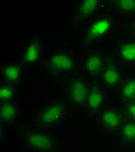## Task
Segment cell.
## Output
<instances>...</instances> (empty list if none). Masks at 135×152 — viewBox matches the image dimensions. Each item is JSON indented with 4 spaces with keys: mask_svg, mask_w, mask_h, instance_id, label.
<instances>
[{
    "mask_svg": "<svg viewBox=\"0 0 135 152\" xmlns=\"http://www.w3.org/2000/svg\"><path fill=\"white\" fill-rule=\"evenodd\" d=\"M119 26L118 18L110 12H105L93 18L81 32V45L86 51L95 45L109 38Z\"/></svg>",
    "mask_w": 135,
    "mask_h": 152,
    "instance_id": "cell-1",
    "label": "cell"
},
{
    "mask_svg": "<svg viewBox=\"0 0 135 152\" xmlns=\"http://www.w3.org/2000/svg\"><path fill=\"white\" fill-rule=\"evenodd\" d=\"M23 145L32 152H62L59 138L48 129L29 127L20 131Z\"/></svg>",
    "mask_w": 135,
    "mask_h": 152,
    "instance_id": "cell-2",
    "label": "cell"
},
{
    "mask_svg": "<svg viewBox=\"0 0 135 152\" xmlns=\"http://www.w3.org/2000/svg\"><path fill=\"white\" fill-rule=\"evenodd\" d=\"M43 67L51 77L66 79L77 71V63L73 50L62 48L49 54L43 60Z\"/></svg>",
    "mask_w": 135,
    "mask_h": 152,
    "instance_id": "cell-3",
    "label": "cell"
},
{
    "mask_svg": "<svg viewBox=\"0 0 135 152\" xmlns=\"http://www.w3.org/2000/svg\"><path fill=\"white\" fill-rule=\"evenodd\" d=\"M70 107L65 99L55 98L41 107L32 117L36 127L54 129L61 126L69 116Z\"/></svg>",
    "mask_w": 135,
    "mask_h": 152,
    "instance_id": "cell-4",
    "label": "cell"
},
{
    "mask_svg": "<svg viewBox=\"0 0 135 152\" xmlns=\"http://www.w3.org/2000/svg\"><path fill=\"white\" fill-rule=\"evenodd\" d=\"M91 83L79 70L65 79V100L70 109L77 110L84 107Z\"/></svg>",
    "mask_w": 135,
    "mask_h": 152,
    "instance_id": "cell-5",
    "label": "cell"
},
{
    "mask_svg": "<svg viewBox=\"0 0 135 152\" xmlns=\"http://www.w3.org/2000/svg\"><path fill=\"white\" fill-rule=\"evenodd\" d=\"M108 7V2L102 0L78 1L71 21L72 27L77 28L85 22H89L90 20L96 18L97 16L107 12L106 11Z\"/></svg>",
    "mask_w": 135,
    "mask_h": 152,
    "instance_id": "cell-6",
    "label": "cell"
},
{
    "mask_svg": "<svg viewBox=\"0 0 135 152\" xmlns=\"http://www.w3.org/2000/svg\"><path fill=\"white\" fill-rule=\"evenodd\" d=\"M107 62V55L98 50H88L82 59L79 71L91 83L100 80Z\"/></svg>",
    "mask_w": 135,
    "mask_h": 152,
    "instance_id": "cell-7",
    "label": "cell"
},
{
    "mask_svg": "<svg viewBox=\"0 0 135 152\" xmlns=\"http://www.w3.org/2000/svg\"><path fill=\"white\" fill-rule=\"evenodd\" d=\"M98 124L109 135L117 136L125 124L126 117L120 106H107L98 116Z\"/></svg>",
    "mask_w": 135,
    "mask_h": 152,
    "instance_id": "cell-8",
    "label": "cell"
},
{
    "mask_svg": "<svg viewBox=\"0 0 135 152\" xmlns=\"http://www.w3.org/2000/svg\"><path fill=\"white\" fill-rule=\"evenodd\" d=\"M124 77L123 68L117 63L112 55H107L106 65L98 82L108 91V93H112L119 90Z\"/></svg>",
    "mask_w": 135,
    "mask_h": 152,
    "instance_id": "cell-9",
    "label": "cell"
},
{
    "mask_svg": "<svg viewBox=\"0 0 135 152\" xmlns=\"http://www.w3.org/2000/svg\"><path fill=\"white\" fill-rule=\"evenodd\" d=\"M108 91L100 83H92L83 107L85 111L89 116L98 117L108 106Z\"/></svg>",
    "mask_w": 135,
    "mask_h": 152,
    "instance_id": "cell-10",
    "label": "cell"
},
{
    "mask_svg": "<svg viewBox=\"0 0 135 152\" xmlns=\"http://www.w3.org/2000/svg\"><path fill=\"white\" fill-rule=\"evenodd\" d=\"M113 58L122 68L135 67V37H127L119 40L113 50Z\"/></svg>",
    "mask_w": 135,
    "mask_h": 152,
    "instance_id": "cell-11",
    "label": "cell"
},
{
    "mask_svg": "<svg viewBox=\"0 0 135 152\" xmlns=\"http://www.w3.org/2000/svg\"><path fill=\"white\" fill-rule=\"evenodd\" d=\"M44 42L42 37L35 36L23 47L21 52V61L24 65L31 66L43 61Z\"/></svg>",
    "mask_w": 135,
    "mask_h": 152,
    "instance_id": "cell-12",
    "label": "cell"
},
{
    "mask_svg": "<svg viewBox=\"0 0 135 152\" xmlns=\"http://www.w3.org/2000/svg\"><path fill=\"white\" fill-rule=\"evenodd\" d=\"M25 71V65L22 62L11 61L1 66V78L3 82L19 86L22 82Z\"/></svg>",
    "mask_w": 135,
    "mask_h": 152,
    "instance_id": "cell-13",
    "label": "cell"
},
{
    "mask_svg": "<svg viewBox=\"0 0 135 152\" xmlns=\"http://www.w3.org/2000/svg\"><path fill=\"white\" fill-rule=\"evenodd\" d=\"M120 106L126 105L135 101V75L125 74L124 79L117 91Z\"/></svg>",
    "mask_w": 135,
    "mask_h": 152,
    "instance_id": "cell-14",
    "label": "cell"
},
{
    "mask_svg": "<svg viewBox=\"0 0 135 152\" xmlns=\"http://www.w3.org/2000/svg\"><path fill=\"white\" fill-rule=\"evenodd\" d=\"M119 143L126 149L135 148V122L126 119L119 134L117 135Z\"/></svg>",
    "mask_w": 135,
    "mask_h": 152,
    "instance_id": "cell-15",
    "label": "cell"
},
{
    "mask_svg": "<svg viewBox=\"0 0 135 152\" xmlns=\"http://www.w3.org/2000/svg\"><path fill=\"white\" fill-rule=\"evenodd\" d=\"M0 110L1 127L3 128L12 125L19 116V110L16 101L1 103Z\"/></svg>",
    "mask_w": 135,
    "mask_h": 152,
    "instance_id": "cell-16",
    "label": "cell"
},
{
    "mask_svg": "<svg viewBox=\"0 0 135 152\" xmlns=\"http://www.w3.org/2000/svg\"><path fill=\"white\" fill-rule=\"evenodd\" d=\"M109 7L116 13L128 18L135 17L134 1H108Z\"/></svg>",
    "mask_w": 135,
    "mask_h": 152,
    "instance_id": "cell-17",
    "label": "cell"
},
{
    "mask_svg": "<svg viewBox=\"0 0 135 152\" xmlns=\"http://www.w3.org/2000/svg\"><path fill=\"white\" fill-rule=\"evenodd\" d=\"M17 95V86L5 82H1L0 84V100L1 103L16 101Z\"/></svg>",
    "mask_w": 135,
    "mask_h": 152,
    "instance_id": "cell-18",
    "label": "cell"
},
{
    "mask_svg": "<svg viewBox=\"0 0 135 152\" xmlns=\"http://www.w3.org/2000/svg\"><path fill=\"white\" fill-rule=\"evenodd\" d=\"M120 107L123 110L124 114L126 117V119L133 120L135 122V101L128 104L120 106Z\"/></svg>",
    "mask_w": 135,
    "mask_h": 152,
    "instance_id": "cell-19",
    "label": "cell"
},
{
    "mask_svg": "<svg viewBox=\"0 0 135 152\" xmlns=\"http://www.w3.org/2000/svg\"><path fill=\"white\" fill-rule=\"evenodd\" d=\"M125 30L130 37H135V17L128 18L127 22L125 24Z\"/></svg>",
    "mask_w": 135,
    "mask_h": 152,
    "instance_id": "cell-20",
    "label": "cell"
},
{
    "mask_svg": "<svg viewBox=\"0 0 135 152\" xmlns=\"http://www.w3.org/2000/svg\"><path fill=\"white\" fill-rule=\"evenodd\" d=\"M129 152H135V148L134 149H133V150H130V151Z\"/></svg>",
    "mask_w": 135,
    "mask_h": 152,
    "instance_id": "cell-21",
    "label": "cell"
}]
</instances>
